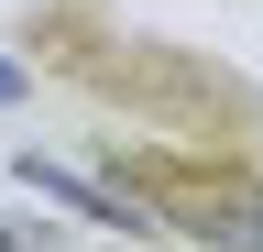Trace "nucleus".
Segmentation results:
<instances>
[{
  "mask_svg": "<svg viewBox=\"0 0 263 252\" xmlns=\"http://www.w3.org/2000/svg\"><path fill=\"white\" fill-rule=\"evenodd\" d=\"M0 252H22V241H0Z\"/></svg>",
  "mask_w": 263,
  "mask_h": 252,
  "instance_id": "1",
  "label": "nucleus"
}]
</instances>
